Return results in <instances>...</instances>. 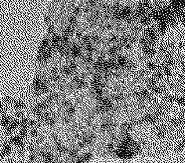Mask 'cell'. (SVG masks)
<instances>
[{"mask_svg":"<svg viewBox=\"0 0 185 163\" xmlns=\"http://www.w3.org/2000/svg\"><path fill=\"white\" fill-rule=\"evenodd\" d=\"M30 117L25 99L0 95V163L28 140Z\"/></svg>","mask_w":185,"mask_h":163,"instance_id":"6da1fadb","label":"cell"}]
</instances>
